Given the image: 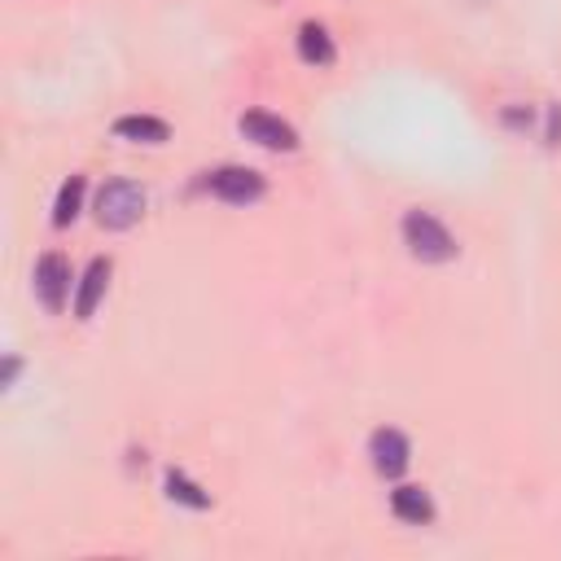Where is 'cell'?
<instances>
[{"label": "cell", "mask_w": 561, "mask_h": 561, "mask_svg": "<svg viewBox=\"0 0 561 561\" xmlns=\"http://www.w3.org/2000/svg\"><path fill=\"white\" fill-rule=\"evenodd\" d=\"M403 245H408V254L412 259H421V263H447V259H456V237L430 215V210H408L403 215Z\"/></svg>", "instance_id": "obj_1"}, {"label": "cell", "mask_w": 561, "mask_h": 561, "mask_svg": "<svg viewBox=\"0 0 561 561\" xmlns=\"http://www.w3.org/2000/svg\"><path fill=\"white\" fill-rule=\"evenodd\" d=\"M92 210H96V224H101V228L123 232V228H131V224L145 215V188L131 184V180H105Z\"/></svg>", "instance_id": "obj_2"}, {"label": "cell", "mask_w": 561, "mask_h": 561, "mask_svg": "<svg viewBox=\"0 0 561 561\" xmlns=\"http://www.w3.org/2000/svg\"><path fill=\"white\" fill-rule=\"evenodd\" d=\"M31 285H35V298L44 302V311L61 316V311H66V298H70V285H75L70 259L57 254V250L39 254V263H35V272H31Z\"/></svg>", "instance_id": "obj_3"}, {"label": "cell", "mask_w": 561, "mask_h": 561, "mask_svg": "<svg viewBox=\"0 0 561 561\" xmlns=\"http://www.w3.org/2000/svg\"><path fill=\"white\" fill-rule=\"evenodd\" d=\"M206 193L228 202V206H250V202H259L267 193V180L254 167H232L228 162V167H215L206 175Z\"/></svg>", "instance_id": "obj_4"}, {"label": "cell", "mask_w": 561, "mask_h": 561, "mask_svg": "<svg viewBox=\"0 0 561 561\" xmlns=\"http://www.w3.org/2000/svg\"><path fill=\"white\" fill-rule=\"evenodd\" d=\"M237 127H241V136H245V140H254L259 149H272V153H294V149H298V131H294L280 114L245 110V114L237 118Z\"/></svg>", "instance_id": "obj_5"}, {"label": "cell", "mask_w": 561, "mask_h": 561, "mask_svg": "<svg viewBox=\"0 0 561 561\" xmlns=\"http://www.w3.org/2000/svg\"><path fill=\"white\" fill-rule=\"evenodd\" d=\"M368 456H373V469L381 478H403V469L412 460V443L394 425H381V430L368 434Z\"/></svg>", "instance_id": "obj_6"}, {"label": "cell", "mask_w": 561, "mask_h": 561, "mask_svg": "<svg viewBox=\"0 0 561 561\" xmlns=\"http://www.w3.org/2000/svg\"><path fill=\"white\" fill-rule=\"evenodd\" d=\"M110 272H114V263H110V259H92V263L83 267V276H79V289H75V320H92L96 302L105 298Z\"/></svg>", "instance_id": "obj_7"}, {"label": "cell", "mask_w": 561, "mask_h": 561, "mask_svg": "<svg viewBox=\"0 0 561 561\" xmlns=\"http://www.w3.org/2000/svg\"><path fill=\"white\" fill-rule=\"evenodd\" d=\"M390 513L408 526H430L434 522V500L425 486H394L390 491Z\"/></svg>", "instance_id": "obj_8"}, {"label": "cell", "mask_w": 561, "mask_h": 561, "mask_svg": "<svg viewBox=\"0 0 561 561\" xmlns=\"http://www.w3.org/2000/svg\"><path fill=\"white\" fill-rule=\"evenodd\" d=\"M114 136L118 140H136V145H162L171 136V127L162 118H153V114H123V118H114Z\"/></svg>", "instance_id": "obj_9"}, {"label": "cell", "mask_w": 561, "mask_h": 561, "mask_svg": "<svg viewBox=\"0 0 561 561\" xmlns=\"http://www.w3.org/2000/svg\"><path fill=\"white\" fill-rule=\"evenodd\" d=\"M298 57L307 66H333L337 48H333V39H329V31L320 22H302L298 26Z\"/></svg>", "instance_id": "obj_10"}, {"label": "cell", "mask_w": 561, "mask_h": 561, "mask_svg": "<svg viewBox=\"0 0 561 561\" xmlns=\"http://www.w3.org/2000/svg\"><path fill=\"white\" fill-rule=\"evenodd\" d=\"M162 486H167V500H175V504H184V508H210V491L202 486V482H193L184 469H167L162 473Z\"/></svg>", "instance_id": "obj_11"}, {"label": "cell", "mask_w": 561, "mask_h": 561, "mask_svg": "<svg viewBox=\"0 0 561 561\" xmlns=\"http://www.w3.org/2000/svg\"><path fill=\"white\" fill-rule=\"evenodd\" d=\"M83 193H88V180L83 175H70L61 188H57V202H53V228H70L83 210Z\"/></svg>", "instance_id": "obj_12"}, {"label": "cell", "mask_w": 561, "mask_h": 561, "mask_svg": "<svg viewBox=\"0 0 561 561\" xmlns=\"http://www.w3.org/2000/svg\"><path fill=\"white\" fill-rule=\"evenodd\" d=\"M543 136H548V145H552V149L561 145V101H552V105H548V131H543Z\"/></svg>", "instance_id": "obj_13"}, {"label": "cell", "mask_w": 561, "mask_h": 561, "mask_svg": "<svg viewBox=\"0 0 561 561\" xmlns=\"http://www.w3.org/2000/svg\"><path fill=\"white\" fill-rule=\"evenodd\" d=\"M504 123L522 131V127H530V110H517V105H513V110H504Z\"/></svg>", "instance_id": "obj_14"}, {"label": "cell", "mask_w": 561, "mask_h": 561, "mask_svg": "<svg viewBox=\"0 0 561 561\" xmlns=\"http://www.w3.org/2000/svg\"><path fill=\"white\" fill-rule=\"evenodd\" d=\"M18 368H22V364H18V355H9V359H4V368H0V386H13Z\"/></svg>", "instance_id": "obj_15"}]
</instances>
